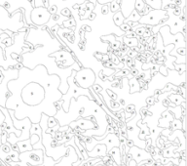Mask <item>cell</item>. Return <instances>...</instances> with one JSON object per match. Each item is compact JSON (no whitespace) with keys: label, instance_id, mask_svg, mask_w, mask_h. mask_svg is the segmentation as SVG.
Returning <instances> with one entry per match:
<instances>
[{"label":"cell","instance_id":"cell-20","mask_svg":"<svg viewBox=\"0 0 187 166\" xmlns=\"http://www.w3.org/2000/svg\"><path fill=\"white\" fill-rule=\"evenodd\" d=\"M170 130L173 132L174 130H181L182 129V122L179 119H173L170 123Z\"/></svg>","mask_w":187,"mask_h":166},{"label":"cell","instance_id":"cell-33","mask_svg":"<svg viewBox=\"0 0 187 166\" xmlns=\"http://www.w3.org/2000/svg\"><path fill=\"white\" fill-rule=\"evenodd\" d=\"M137 55V52L133 51V49H131V50H129V51L127 52V56H128L129 58H132V59L136 57Z\"/></svg>","mask_w":187,"mask_h":166},{"label":"cell","instance_id":"cell-21","mask_svg":"<svg viewBox=\"0 0 187 166\" xmlns=\"http://www.w3.org/2000/svg\"><path fill=\"white\" fill-rule=\"evenodd\" d=\"M29 134L30 135L36 134V135H38L39 137L42 138V129L40 127V125H39V123H32L31 124V128H30V130H29Z\"/></svg>","mask_w":187,"mask_h":166},{"label":"cell","instance_id":"cell-47","mask_svg":"<svg viewBox=\"0 0 187 166\" xmlns=\"http://www.w3.org/2000/svg\"><path fill=\"white\" fill-rule=\"evenodd\" d=\"M59 16H58V15H56V14H55V15H53V19H54V21H58V20H59Z\"/></svg>","mask_w":187,"mask_h":166},{"label":"cell","instance_id":"cell-38","mask_svg":"<svg viewBox=\"0 0 187 166\" xmlns=\"http://www.w3.org/2000/svg\"><path fill=\"white\" fill-rule=\"evenodd\" d=\"M126 146H127L128 147H129V149H130V147H134V141H132V140H127V141H126Z\"/></svg>","mask_w":187,"mask_h":166},{"label":"cell","instance_id":"cell-29","mask_svg":"<svg viewBox=\"0 0 187 166\" xmlns=\"http://www.w3.org/2000/svg\"><path fill=\"white\" fill-rule=\"evenodd\" d=\"M120 29H121L122 30H124V31H126V32L133 30V29H132V27H131L130 26H129L128 24H126V23H124L123 24H122V26H120Z\"/></svg>","mask_w":187,"mask_h":166},{"label":"cell","instance_id":"cell-49","mask_svg":"<svg viewBox=\"0 0 187 166\" xmlns=\"http://www.w3.org/2000/svg\"><path fill=\"white\" fill-rule=\"evenodd\" d=\"M139 166H146V164H143V165H139Z\"/></svg>","mask_w":187,"mask_h":166},{"label":"cell","instance_id":"cell-32","mask_svg":"<svg viewBox=\"0 0 187 166\" xmlns=\"http://www.w3.org/2000/svg\"><path fill=\"white\" fill-rule=\"evenodd\" d=\"M57 10H58L57 6H56V5H52L51 7L48 9V12H49V13H50L51 15H55V14H56Z\"/></svg>","mask_w":187,"mask_h":166},{"label":"cell","instance_id":"cell-11","mask_svg":"<svg viewBox=\"0 0 187 166\" xmlns=\"http://www.w3.org/2000/svg\"><path fill=\"white\" fill-rule=\"evenodd\" d=\"M107 155H108L110 157H112L113 161H114L118 166L122 164V161H121V152H120V150H119V147H113V149L110 150V152L107 153Z\"/></svg>","mask_w":187,"mask_h":166},{"label":"cell","instance_id":"cell-10","mask_svg":"<svg viewBox=\"0 0 187 166\" xmlns=\"http://www.w3.org/2000/svg\"><path fill=\"white\" fill-rule=\"evenodd\" d=\"M16 145L18 146V149H19V152L23 153L26 152H30L32 150V146L30 144V140H23V141H20V142H17Z\"/></svg>","mask_w":187,"mask_h":166},{"label":"cell","instance_id":"cell-45","mask_svg":"<svg viewBox=\"0 0 187 166\" xmlns=\"http://www.w3.org/2000/svg\"><path fill=\"white\" fill-rule=\"evenodd\" d=\"M95 18H96V13H94V12H91V13H90V17H89L88 19L92 21V20H94Z\"/></svg>","mask_w":187,"mask_h":166},{"label":"cell","instance_id":"cell-44","mask_svg":"<svg viewBox=\"0 0 187 166\" xmlns=\"http://www.w3.org/2000/svg\"><path fill=\"white\" fill-rule=\"evenodd\" d=\"M173 4L176 5V6H178V7H180V5H181V3H182V1L181 0H173Z\"/></svg>","mask_w":187,"mask_h":166},{"label":"cell","instance_id":"cell-31","mask_svg":"<svg viewBox=\"0 0 187 166\" xmlns=\"http://www.w3.org/2000/svg\"><path fill=\"white\" fill-rule=\"evenodd\" d=\"M102 13L103 15H106L109 13V4H103L102 7Z\"/></svg>","mask_w":187,"mask_h":166},{"label":"cell","instance_id":"cell-50","mask_svg":"<svg viewBox=\"0 0 187 166\" xmlns=\"http://www.w3.org/2000/svg\"><path fill=\"white\" fill-rule=\"evenodd\" d=\"M63 1H65V0H63Z\"/></svg>","mask_w":187,"mask_h":166},{"label":"cell","instance_id":"cell-19","mask_svg":"<svg viewBox=\"0 0 187 166\" xmlns=\"http://www.w3.org/2000/svg\"><path fill=\"white\" fill-rule=\"evenodd\" d=\"M125 45L127 46V47H130L133 49L134 47H137V45H139V40L136 38V37H133V38H129V37H126L124 36L123 38Z\"/></svg>","mask_w":187,"mask_h":166},{"label":"cell","instance_id":"cell-30","mask_svg":"<svg viewBox=\"0 0 187 166\" xmlns=\"http://www.w3.org/2000/svg\"><path fill=\"white\" fill-rule=\"evenodd\" d=\"M125 63L126 64H127V66L129 67H131V69H132V67H134V59H132V58H127V59H126L125 60Z\"/></svg>","mask_w":187,"mask_h":166},{"label":"cell","instance_id":"cell-7","mask_svg":"<svg viewBox=\"0 0 187 166\" xmlns=\"http://www.w3.org/2000/svg\"><path fill=\"white\" fill-rule=\"evenodd\" d=\"M96 126H97L96 123H94V122L91 121L90 119H86V118L76 119V120L69 123V127L71 129H75L76 127H78V128H80L82 131L91 130V129L95 128Z\"/></svg>","mask_w":187,"mask_h":166},{"label":"cell","instance_id":"cell-48","mask_svg":"<svg viewBox=\"0 0 187 166\" xmlns=\"http://www.w3.org/2000/svg\"><path fill=\"white\" fill-rule=\"evenodd\" d=\"M2 132H3V129H2V126H0V136H1V134H2Z\"/></svg>","mask_w":187,"mask_h":166},{"label":"cell","instance_id":"cell-46","mask_svg":"<svg viewBox=\"0 0 187 166\" xmlns=\"http://www.w3.org/2000/svg\"><path fill=\"white\" fill-rule=\"evenodd\" d=\"M43 5H44V6H43V7H48V0H43Z\"/></svg>","mask_w":187,"mask_h":166},{"label":"cell","instance_id":"cell-37","mask_svg":"<svg viewBox=\"0 0 187 166\" xmlns=\"http://www.w3.org/2000/svg\"><path fill=\"white\" fill-rule=\"evenodd\" d=\"M129 73H130V70H129V69H122V70H121V72H119V73H116V75H122V76H126V75H128Z\"/></svg>","mask_w":187,"mask_h":166},{"label":"cell","instance_id":"cell-39","mask_svg":"<svg viewBox=\"0 0 187 166\" xmlns=\"http://www.w3.org/2000/svg\"><path fill=\"white\" fill-rule=\"evenodd\" d=\"M62 15H63V16H68V17H70V12H69V9H68V8L63 9V10H62Z\"/></svg>","mask_w":187,"mask_h":166},{"label":"cell","instance_id":"cell-12","mask_svg":"<svg viewBox=\"0 0 187 166\" xmlns=\"http://www.w3.org/2000/svg\"><path fill=\"white\" fill-rule=\"evenodd\" d=\"M168 99L171 104H173L174 106H180L182 103L185 102V98H183L181 95L178 93H173L169 96Z\"/></svg>","mask_w":187,"mask_h":166},{"label":"cell","instance_id":"cell-22","mask_svg":"<svg viewBox=\"0 0 187 166\" xmlns=\"http://www.w3.org/2000/svg\"><path fill=\"white\" fill-rule=\"evenodd\" d=\"M143 127L140 128V130H139V138L140 139H144L145 137H148L149 136V134H150V131H149V128L147 127V125H142Z\"/></svg>","mask_w":187,"mask_h":166},{"label":"cell","instance_id":"cell-26","mask_svg":"<svg viewBox=\"0 0 187 166\" xmlns=\"http://www.w3.org/2000/svg\"><path fill=\"white\" fill-rule=\"evenodd\" d=\"M29 140H30V144H31V146H33L34 144H36L37 142H40L41 137H39L38 135H36V134H32V135H30Z\"/></svg>","mask_w":187,"mask_h":166},{"label":"cell","instance_id":"cell-8","mask_svg":"<svg viewBox=\"0 0 187 166\" xmlns=\"http://www.w3.org/2000/svg\"><path fill=\"white\" fill-rule=\"evenodd\" d=\"M88 157L90 158H96L97 156H100V158L104 157L105 155H107V150H106V147L104 145H102V144H97L94 147V149L91 150V152H87Z\"/></svg>","mask_w":187,"mask_h":166},{"label":"cell","instance_id":"cell-24","mask_svg":"<svg viewBox=\"0 0 187 166\" xmlns=\"http://www.w3.org/2000/svg\"><path fill=\"white\" fill-rule=\"evenodd\" d=\"M47 125H48V128H54L56 127L57 125H59V122H58L57 118L55 117V116H49Z\"/></svg>","mask_w":187,"mask_h":166},{"label":"cell","instance_id":"cell-41","mask_svg":"<svg viewBox=\"0 0 187 166\" xmlns=\"http://www.w3.org/2000/svg\"><path fill=\"white\" fill-rule=\"evenodd\" d=\"M97 2L100 3V4H109L110 2H112L113 0H97Z\"/></svg>","mask_w":187,"mask_h":166},{"label":"cell","instance_id":"cell-27","mask_svg":"<svg viewBox=\"0 0 187 166\" xmlns=\"http://www.w3.org/2000/svg\"><path fill=\"white\" fill-rule=\"evenodd\" d=\"M108 107H110V109H113V110H114V109H118L119 107H120L118 101H113V100L110 101V104H108Z\"/></svg>","mask_w":187,"mask_h":166},{"label":"cell","instance_id":"cell-3","mask_svg":"<svg viewBox=\"0 0 187 166\" xmlns=\"http://www.w3.org/2000/svg\"><path fill=\"white\" fill-rule=\"evenodd\" d=\"M169 14L165 10H150L148 13L140 18L139 23L140 24H146V26H159V23L164 20L168 19Z\"/></svg>","mask_w":187,"mask_h":166},{"label":"cell","instance_id":"cell-36","mask_svg":"<svg viewBox=\"0 0 187 166\" xmlns=\"http://www.w3.org/2000/svg\"><path fill=\"white\" fill-rule=\"evenodd\" d=\"M134 110V104H129V106L126 107V112H132Z\"/></svg>","mask_w":187,"mask_h":166},{"label":"cell","instance_id":"cell-28","mask_svg":"<svg viewBox=\"0 0 187 166\" xmlns=\"http://www.w3.org/2000/svg\"><path fill=\"white\" fill-rule=\"evenodd\" d=\"M173 14L174 15V16L180 17V16H181V14H182V10H181V8L178 7V6H176V8L173 9Z\"/></svg>","mask_w":187,"mask_h":166},{"label":"cell","instance_id":"cell-16","mask_svg":"<svg viewBox=\"0 0 187 166\" xmlns=\"http://www.w3.org/2000/svg\"><path fill=\"white\" fill-rule=\"evenodd\" d=\"M140 18H141V16H140V15L134 9L133 12L129 15V17L125 19L124 23H128V21H131V23H137V21H139L140 20Z\"/></svg>","mask_w":187,"mask_h":166},{"label":"cell","instance_id":"cell-18","mask_svg":"<svg viewBox=\"0 0 187 166\" xmlns=\"http://www.w3.org/2000/svg\"><path fill=\"white\" fill-rule=\"evenodd\" d=\"M113 21H114L115 24L117 26H120L122 24H124V21H125V18L123 16V14H122L121 11H118L116 12L114 14V16H113Z\"/></svg>","mask_w":187,"mask_h":166},{"label":"cell","instance_id":"cell-14","mask_svg":"<svg viewBox=\"0 0 187 166\" xmlns=\"http://www.w3.org/2000/svg\"><path fill=\"white\" fill-rule=\"evenodd\" d=\"M168 110L171 113H173V117L174 119H179L182 116V107L180 106H176L173 107H168Z\"/></svg>","mask_w":187,"mask_h":166},{"label":"cell","instance_id":"cell-40","mask_svg":"<svg viewBox=\"0 0 187 166\" xmlns=\"http://www.w3.org/2000/svg\"><path fill=\"white\" fill-rule=\"evenodd\" d=\"M130 72L133 74V76L134 77V76H137V74H139V72H137V69H136V67H132V69L130 70Z\"/></svg>","mask_w":187,"mask_h":166},{"label":"cell","instance_id":"cell-43","mask_svg":"<svg viewBox=\"0 0 187 166\" xmlns=\"http://www.w3.org/2000/svg\"><path fill=\"white\" fill-rule=\"evenodd\" d=\"M95 57H96L97 60L102 61V54H100V52H97V53H95Z\"/></svg>","mask_w":187,"mask_h":166},{"label":"cell","instance_id":"cell-35","mask_svg":"<svg viewBox=\"0 0 187 166\" xmlns=\"http://www.w3.org/2000/svg\"><path fill=\"white\" fill-rule=\"evenodd\" d=\"M146 102H147V104H149V106H151V104H154V103H156L155 97H149V98H147Z\"/></svg>","mask_w":187,"mask_h":166},{"label":"cell","instance_id":"cell-4","mask_svg":"<svg viewBox=\"0 0 187 166\" xmlns=\"http://www.w3.org/2000/svg\"><path fill=\"white\" fill-rule=\"evenodd\" d=\"M45 152L41 150H32L30 152H26L23 153H20L19 158L20 161L23 163H28L29 166H38L41 165L44 160Z\"/></svg>","mask_w":187,"mask_h":166},{"label":"cell","instance_id":"cell-42","mask_svg":"<svg viewBox=\"0 0 187 166\" xmlns=\"http://www.w3.org/2000/svg\"><path fill=\"white\" fill-rule=\"evenodd\" d=\"M150 35H151V31H150L149 29H146L145 31H144V33H143V37H145V38H147V37H150Z\"/></svg>","mask_w":187,"mask_h":166},{"label":"cell","instance_id":"cell-51","mask_svg":"<svg viewBox=\"0 0 187 166\" xmlns=\"http://www.w3.org/2000/svg\"><path fill=\"white\" fill-rule=\"evenodd\" d=\"M171 1H173V0H171Z\"/></svg>","mask_w":187,"mask_h":166},{"label":"cell","instance_id":"cell-17","mask_svg":"<svg viewBox=\"0 0 187 166\" xmlns=\"http://www.w3.org/2000/svg\"><path fill=\"white\" fill-rule=\"evenodd\" d=\"M130 87H131V93H133V92H139L140 91L141 89H140V84L139 82V79H137L136 77H133L132 79H130Z\"/></svg>","mask_w":187,"mask_h":166},{"label":"cell","instance_id":"cell-2","mask_svg":"<svg viewBox=\"0 0 187 166\" xmlns=\"http://www.w3.org/2000/svg\"><path fill=\"white\" fill-rule=\"evenodd\" d=\"M75 84L82 89H90L96 82V75L91 69L77 70L74 76Z\"/></svg>","mask_w":187,"mask_h":166},{"label":"cell","instance_id":"cell-9","mask_svg":"<svg viewBox=\"0 0 187 166\" xmlns=\"http://www.w3.org/2000/svg\"><path fill=\"white\" fill-rule=\"evenodd\" d=\"M174 119L173 113H171L169 110L167 109L166 112H163L162 114V118L159 119V126L164 128H169L170 127V123Z\"/></svg>","mask_w":187,"mask_h":166},{"label":"cell","instance_id":"cell-25","mask_svg":"<svg viewBox=\"0 0 187 166\" xmlns=\"http://www.w3.org/2000/svg\"><path fill=\"white\" fill-rule=\"evenodd\" d=\"M109 9H110V11H111L112 13H116V12L120 11V5H118L117 3L113 0L112 2L109 3Z\"/></svg>","mask_w":187,"mask_h":166},{"label":"cell","instance_id":"cell-6","mask_svg":"<svg viewBox=\"0 0 187 166\" xmlns=\"http://www.w3.org/2000/svg\"><path fill=\"white\" fill-rule=\"evenodd\" d=\"M130 153L132 158H133V160L136 161L137 165L139 164L141 161H144V160H149V159L152 158V155L151 153L146 152L145 150L143 149H140V147H137V146H134L129 149V152Z\"/></svg>","mask_w":187,"mask_h":166},{"label":"cell","instance_id":"cell-15","mask_svg":"<svg viewBox=\"0 0 187 166\" xmlns=\"http://www.w3.org/2000/svg\"><path fill=\"white\" fill-rule=\"evenodd\" d=\"M149 7L153 8V10H160L162 9V0H143Z\"/></svg>","mask_w":187,"mask_h":166},{"label":"cell","instance_id":"cell-23","mask_svg":"<svg viewBox=\"0 0 187 166\" xmlns=\"http://www.w3.org/2000/svg\"><path fill=\"white\" fill-rule=\"evenodd\" d=\"M150 29V27L148 26H136L134 29V33H136V35H137V36H142L145 30L146 29Z\"/></svg>","mask_w":187,"mask_h":166},{"label":"cell","instance_id":"cell-1","mask_svg":"<svg viewBox=\"0 0 187 166\" xmlns=\"http://www.w3.org/2000/svg\"><path fill=\"white\" fill-rule=\"evenodd\" d=\"M46 90L37 82H29L21 90V99L23 103L30 107H35L41 104L46 97Z\"/></svg>","mask_w":187,"mask_h":166},{"label":"cell","instance_id":"cell-5","mask_svg":"<svg viewBox=\"0 0 187 166\" xmlns=\"http://www.w3.org/2000/svg\"><path fill=\"white\" fill-rule=\"evenodd\" d=\"M32 23H34L37 26H43V24H47L48 21L50 20L51 14L48 12V9L43 7H36L32 10L31 15H30Z\"/></svg>","mask_w":187,"mask_h":166},{"label":"cell","instance_id":"cell-13","mask_svg":"<svg viewBox=\"0 0 187 166\" xmlns=\"http://www.w3.org/2000/svg\"><path fill=\"white\" fill-rule=\"evenodd\" d=\"M102 40H104V41H110V48L113 49V51H114V50H119V48H120L121 43L116 40L115 35L103 36V37H102Z\"/></svg>","mask_w":187,"mask_h":166},{"label":"cell","instance_id":"cell-34","mask_svg":"<svg viewBox=\"0 0 187 166\" xmlns=\"http://www.w3.org/2000/svg\"><path fill=\"white\" fill-rule=\"evenodd\" d=\"M174 51H177V53H179L182 57L185 56V47H182V48H176V50H174Z\"/></svg>","mask_w":187,"mask_h":166}]
</instances>
